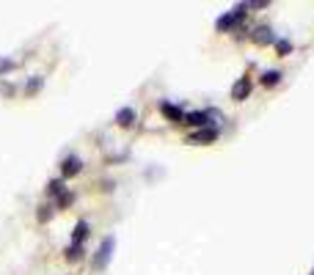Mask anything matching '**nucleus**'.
Returning <instances> with one entry per match:
<instances>
[{"label": "nucleus", "mask_w": 314, "mask_h": 275, "mask_svg": "<svg viewBox=\"0 0 314 275\" xmlns=\"http://www.w3.org/2000/svg\"><path fill=\"white\" fill-rule=\"evenodd\" d=\"M39 88H42V80H39V77H36L33 82H28V94L30 91H39Z\"/></svg>", "instance_id": "obj_15"}, {"label": "nucleus", "mask_w": 314, "mask_h": 275, "mask_svg": "<svg viewBox=\"0 0 314 275\" xmlns=\"http://www.w3.org/2000/svg\"><path fill=\"white\" fill-rule=\"evenodd\" d=\"M69 201H72V192H61V201H58V204H61V206H66Z\"/></svg>", "instance_id": "obj_16"}, {"label": "nucleus", "mask_w": 314, "mask_h": 275, "mask_svg": "<svg viewBox=\"0 0 314 275\" xmlns=\"http://www.w3.org/2000/svg\"><path fill=\"white\" fill-rule=\"evenodd\" d=\"M80 168H83L80 157H66L63 160V176H72V173H77Z\"/></svg>", "instance_id": "obj_6"}, {"label": "nucleus", "mask_w": 314, "mask_h": 275, "mask_svg": "<svg viewBox=\"0 0 314 275\" xmlns=\"http://www.w3.org/2000/svg\"><path fill=\"white\" fill-rule=\"evenodd\" d=\"M248 94H251V80H248V77H240V80L234 82V88H231V96H234L237 102H243V99H248Z\"/></svg>", "instance_id": "obj_3"}, {"label": "nucleus", "mask_w": 314, "mask_h": 275, "mask_svg": "<svg viewBox=\"0 0 314 275\" xmlns=\"http://www.w3.org/2000/svg\"><path fill=\"white\" fill-rule=\"evenodd\" d=\"M234 22H237V17H234V14H226V17H221L215 25H218V30H231V28H234Z\"/></svg>", "instance_id": "obj_10"}, {"label": "nucleus", "mask_w": 314, "mask_h": 275, "mask_svg": "<svg viewBox=\"0 0 314 275\" xmlns=\"http://www.w3.org/2000/svg\"><path fill=\"white\" fill-rule=\"evenodd\" d=\"M113 245H116V240H113V237H105V240H102L97 256H94V267H97V270L108 267V261H111V256H113Z\"/></svg>", "instance_id": "obj_1"}, {"label": "nucleus", "mask_w": 314, "mask_h": 275, "mask_svg": "<svg viewBox=\"0 0 314 275\" xmlns=\"http://www.w3.org/2000/svg\"><path fill=\"white\" fill-rule=\"evenodd\" d=\"M160 110H163V116L171 118V121H185V113H182L176 105H171V102H160Z\"/></svg>", "instance_id": "obj_5"}, {"label": "nucleus", "mask_w": 314, "mask_h": 275, "mask_svg": "<svg viewBox=\"0 0 314 275\" xmlns=\"http://www.w3.org/2000/svg\"><path fill=\"white\" fill-rule=\"evenodd\" d=\"M262 82H265V85H276V82H281V72H265V75H262Z\"/></svg>", "instance_id": "obj_11"}, {"label": "nucleus", "mask_w": 314, "mask_h": 275, "mask_svg": "<svg viewBox=\"0 0 314 275\" xmlns=\"http://www.w3.org/2000/svg\"><path fill=\"white\" fill-rule=\"evenodd\" d=\"M276 50H279V55H286V53H292V44L286 39H279L276 41Z\"/></svg>", "instance_id": "obj_12"}, {"label": "nucleus", "mask_w": 314, "mask_h": 275, "mask_svg": "<svg viewBox=\"0 0 314 275\" xmlns=\"http://www.w3.org/2000/svg\"><path fill=\"white\" fill-rule=\"evenodd\" d=\"M47 190L53 192V195H58V192L63 190V182H61V179H56V182H50V185H47Z\"/></svg>", "instance_id": "obj_13"}, {"label": "nucleus", "mask_w": 314, "mask_h": 275, "mask_svg": "<svg viewBox=\"0 0 314 275\" xmlns=\"http://www.w3.org/2000/svg\"><path fill=\"white\" fill-rule=\"evenodd\" d=\"M47 218H50V206H44V212L39 215V220H42V223H44V220H47Z\"/></svg>", "instance_id": "obj_17"}, {"label": "nucleus", "mask_w": 314, "mask_h": 275, "mask_svg": "<svg viewBox=\"0 0 314 275\" xmlns=\"http://www.w3.org/2000/svg\"><path fill=\"white\" fill-rule=\"evenodd\" d=\"M209 118H221V113H218V110H196V113H185V124H190V127H204Z\"/></svg>", "instance_id": "obj_2"}, {"label": "nucleus", "mask_w": 314, "mask_h": 275, "mask_svg": "<svg viewBox=\"0 0 314 275\" xmlns=\"http://www.w3.org/2000/svg\"><path fill=\"white\" fill-rule=\"evenodd\" d=\"M254 41H257V44H270L273 41V30L270 28H257V30H254Z\"/></svg>", "instance_id": "obj_7"}, {"label": "nucleus", "mask_w": 314, "mask_h": 275, "mask_svg": "<svg viewBox=\"0 0 314 275\" xmlns=\"http://www.w3.org/2000/svg\"><path fill=\"white\" fill-rule=\"evenodd\" d=\"M80 253H83V248H80V245H72L69 250H66V256H69V259H80Z\"/></svg>", "instance_id": "obj_14"}, {"label": "nucleus", "mask_w": 314, "mask_h": 275, "mask_svg": "<svg viewBox=\"0 0 314 275\" xmlns=\"http://www.w3.org/2000/svg\"><path fill=\"white\" fill-rule=\"evenodd\" d=\"M86 234H88V223H83V220H80V223L75 226V234H72V240H75V245H80V242L86 240Z\"/></svg>", "instance_id": "obj_9"}, {"label": "nucleus", "mask_w": 314, "mask_h": 275, "mask_svg": "<svg viewBox=\"0 0 314 275\" xmlns=\"http://www.w3.org/2000/svg\"><path fill=\"white\" fill-rule=\"evenodd\" d=\"M116 121H119L121 127H130V124L135 121V110L133 108H121L119 113H116Z\"/></svg>", "instance_id": "obj_8"}, {"label": "nucleus", "mask_w": 314, "mask_h": 275, "mask_svg": "<svg viewBox=\"0 0 314 275\" xmlns=\"http://www.w3.org/2000/svg\"><path fill=\"white\" fill-rule=\"evenodd\" d=\"M215 138H218L215 127H204V130H199V132H193V135H190V143H212Z\"/></svg>", "instance_id": "obj_4"}]
</instances>
